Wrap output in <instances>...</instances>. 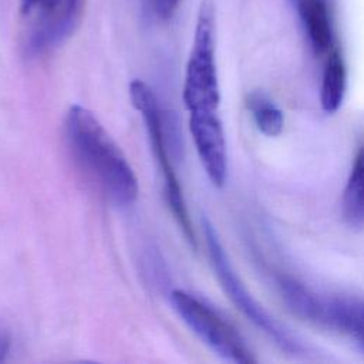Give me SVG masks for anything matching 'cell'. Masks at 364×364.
<instances>
[{
	"label": "cell",
	"mask_w": 364,
	"mask_h": 364,
	"mask_svg": "<svg viewBox=\"0 0 364 364\" xmlns=\"http://www.w3.org/2000/svg\"><path fill=\"white\" fill-rule=\"evenodd\" d=\"M179 1L181 0H151V4L159 17L168 18L175 13Z\"/></svg>",
	"instance_id": "13"
},
{
	"label": "cell",
	"mask_w": 364,
	"mask_h": 364,
	"mask_svg": "<svg viewBox=\"0 0 364 364\" xmlns=\"http://www.w3.org/2000/svg\"><path fill=\"white\" fill-rule=\"evenodd\" d=\"M68 149L80 169L117 206H129L138 198V179L125 154L98 118L74 104L64 119Z\"/></svg>",
	"instance_id": "1"
},
{
	"label": "cell",
	"mask_w": 364,
	"mask_h": 364,
	"mask_svg": "<svg viewBox=\"0 0 364 364\" xmlns=\"http://www.w3.org/2000/svg\"><path fill=\"white\" fill-rule=\"evenodd\" d=\"M171 301L182 321L215 354L237 364H253L256 358L240 333L199 297L176 289Z\"/></svg>",
	"instance_id": "6"
},
{
	"label": "cell",
	"mask_w": 364,
	"mask_h": 364,
	"mask_svg": "<svg viewBox=\"0 0 364 364\" xmlns=\"http://www.w3.org/2000/svg\"><path fill=\"white\" fill-rule=\"evenodd\" d=\"M9 348H10V338L7 334L0 331V363L4 361V358L9 353Z\"/></svg>",
	"instance_id": "14"
},
{
	"label": "cell",
	"mask_w": 364,
	"mask_h": 364,
	"mask_svg": "<svg viewBox=\"0 0 364 364\" xmlns=\"http://www.w3.org/2000/svg\"><path fill=\"white\" fill-rule=\"evenodd\" d=\"M277 287L293 314L323 328L347 336L363 350V301L360 297L324 294L289 276L279 277Z\"/></svg>",
	"instance_id": "2"
},
{
	"label": "cell",
	"mask_w": 364,
	"mask_h": 364,
	"mask_svg": "<svg viewBox=\"0 0 364 364\" xmlns=\"http://www.w3.org/2000/svg\"><path fill=\"white\" fill-rule=\"evenodd\" d=\"M215 51L216 9L212 0H202L196 14L182 90V98L189 114L219 112L220 88Z\"/></svg>",
	"instance_id": "3"
},
{
	"label": "cell",
	"mask_w": 364,
	"mask_h": 364,
	"mask_svg": "<svg viewBox=\"0 0 364 364\" xmlns=\"http://www.w3.org/2000/svg\"><path fill=\"white\" fill-rule=\"evenodd\" d=\"M343 216L346 222L354 228L361 229L364 223V203H363V149L360 148L353 168L350 171L344 192H343Z\"/></svg>",
	"instance_id": "11"
},
{
	"label": "cell",
	"mask_w": 364,
	"mask_h": 364,
	"mask_svg": "<svg viewBox=\"0 0 364 364\" xmlns=\"http://www.w3.org/2000/svg\"><path fill=\"white\" fill-rule=\"evenodd\" d=\"M202 225L210 264L222 289L232 300V303L279 348L293 355L306 354V347L303 346V343L297 337H294L273 316H270L263 309V306H260L259 301L249 293L246 286L242 283L240 277H237L232 263L229 262V257L226 256L225 247L218 236V232L215 226L210 223V220L205 218L202 220Z\"/></svg>",
	"instance_id": "4"
},
{
	"label": "cell",
	"mask_w": 364,
	"mask_h": 364,
	"mask_svg": "<svg viewBox=\"0 0 364 364\" xmlns=\"http://www.w3.org/2000/svg\"><path fill=\"white\" fill-rule=\"evenodd\" d=\"M347 88V70L344 58L337 47H331L327 51V60L321 77V90H320V102L321 108L333 114L343 104L344 94Z\"/></svg>",
	"instance_id": "10"
},
{
	"label": "cell",
	"mask_w": 364,
	"mask_h": 364,
	"mask_svg": "<svg viewBox=\"0 0 364 364\" xmlns=\"http://www.w3.org/2000/svg\"><path fill=\"white\" fill-rule=\"evenodd\" d=\"M189 131L209 181L216 188H222L226 182L228 158L219 112L189 114Z\"/></svg>",
	"instance_id": "8"
},
{
	"label": "cell",
	"mask_w": 364,
	"mask_h": 364,
	"mask_svg": "<svg viewBox=\"0 0 364 364\" xmlns=\"http://www.w3.org/2000/svg\"><path fill=\"white\" fill-rule=\"evenodd\" d=\"M297 11L311 48L317 54L333 47L334 33L330 9L326 0H297Z\"/></svg>",
	"instance_id": "9"
},
{
	"label": "cell",
	"mask_w": 364,
	"mask_h": 364,
	"mask_svg": "<svg viewBox=\"0 0 364 364\" xmlns=\"http://www.w3.org/2000/svg\"><path fill=\"white\" fill-rule=\"evenodd\" d=\"M246 107L256 128L266 136H277L284 124L282 109L263 91H252L246 97Z\"/></svg>",
	"instance_id": "12"
},
{
	"label": "cell",
	"mask_w": 364,
	"mask_h": 364,
	"mask_svg": "<svg viewBox=\"0 0 364 364\" xmlns=\"http://www.w3.org/2000/svg\"><path fill=\"white\" fill-rule=\"evenodd\" d=\"M129 97L135 109L141 112L145 128L149 135L152 152L158 166L161 168L164 178V191L166 203L181 228L183 236L189 245L196 249V239L193 233V226L189 218L186 202L183 199L182 188L179 179L175 173L173 165L168 156V148L165 142V129L161 115V108L158 105V98L154 90L142 80H134L129 84Z\"/></svg>",
	"instance_id": "5"
},
{
	"label": "cell",
	"mask_w": 364,
	"mask_h": 364,
	"mask_svg": "<svg viewBox=\"0 0 364 364\" xmlns=\"http://www.w3.org/2000/svg\"><path fill=\"white\" fill-rule=\"evenodd\" d=\"M84 0H46L31 27L27 51L41 55L63 44L77 28Z\"/></svg>",
	"instance_id": "7"
},
{
	"label": "cell",
	"mask_w": 364,
	"mask_h": 364,
	"mask_svg": "<svg viewBox=\"0 0 364 364\" xmlns=\"http://www.w3.org/2000/svg\"><path fill=\"white\" fill-rule=\"evenodd\" d=\"M40 0H21V9L23 11H28L31 10Z\"/></svg>",
	"instance_id": "15"
}]
</instances>
